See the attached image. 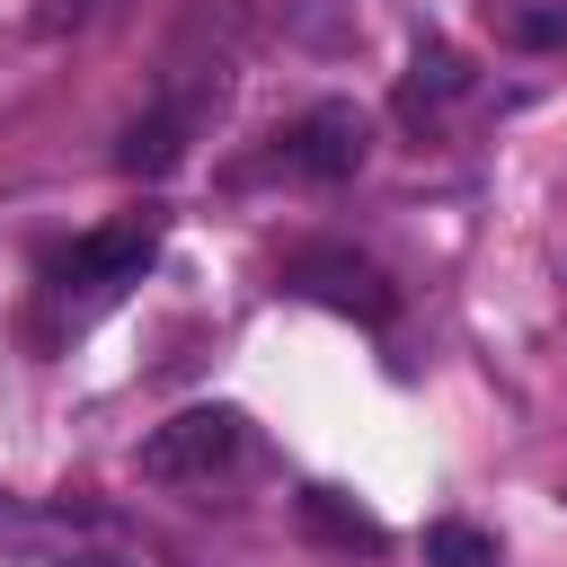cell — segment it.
<instances>
[{"label":"cell","instance_id":"8fae6325","mask_svg":"<svg viewBox=\"0 0 567 567\" xmlns=\"http://www.w3.org/2000/svg\"><path fill=\"white\" fill-rule=\"evenodd\" d=\"M18 567H133V558H115V549H27Z\"/></svg>","mask_w":567,"mask_h":567},{"label":"cell","instance_id":"5b68a950","mask_svg":"<svg viewBox=\"0 0 567 567\" xmlns=\"http://www.w3.org/2000/svg\"><path fill=\"white\" fill-rule=\"evenodd\" d=\"M301 532H319V540H337V549H381V540H390L346 487H301Z\"/></svg>","mask_w":567,"mask_h":567},{"label":"cell","instance_id":"277c9868","mask_svg":"<svg viewBox=\"0 0 567 567\" xmlns=\"http://www.w3.org/2000/svg\"><path fill=\"white\" fill-rule=\"evenodd\" d=\"M159 257V230L151 221H124V230H89L71 257H62V284L80 292H115V284H142V266Z\"/></svg>","mask_w":567,"mask_h":567},{"label":"cell","instance_id":"3957f363","mask_svg":"<svg viewBox=\"0 0 567 567\" xmlns=\"http://www.w3.org/2000/svg\"><path fill=\"white\" fill-rule=\"evenodd\" d=\"M284 284H292L301 301H319V310L363 319V328H381V319L399 310V292L381 284V266H363V257H346V248H310V257H292Z\"/></svg>","mask_w":567,"mask_h":567},{"label":"cell","instance_id":"6da1fadb","mask_svg":"<svg viewBox=\"0 0 567 567\" xmlns=\"http://www.w3.org/2000/svg\"><path fill=\"white\" fill-rule=\"evenodd\" d=\"M248 425L239 408H177L168 425L142 434V478H168V487H195V478H221L239 461Z\"/></svg>","mask_w":567,"mask_h":567},{"label":"cell","instance_id":"9c48e42d","mask_svg":"<svg viewBox=\"0 0 567 567\" xmlns=\"http://www.w3.org/2000/svg\"><path fill=\"white\" fill-rule=\"evenodd\" d=\"M505 44H523V53H567V0L505 9Z\"/></svg>","mask_w":567,"mask_h":567},{"label":"cell","instance_id":"8992f818","mask_svg":"<svg viewBox=\"0 0 567 567\" xmlns=\"http://www.w3.org/2000/svg\"><path fill=\"white\" fill-rule=\"evenodd\" d=\"M177 151H186V106H168V115H151V124H133L115 159H124L133 177H159V168H177Z\"/></svg>","mask_w":567,"mask_h":567},{"label":"cell","instance_id":"7a4b0ae2","mask_svg":"<svg viewBox=\"0 0 567 567\" xmlns=\"http://www.w3.org/2000/svg\"><path fill=\"white\" fill-rule=\"evenodd\" d=\"M363 151H372V124H363L354 97H319V106L292 115V133H284V168H292V177H319V186L354 177Z\"/></svg>","mask_w":567,"mask_h":567},{"label":"cell","instance_id":"52a82bcc","mask_svg":"<svg viewBox=\"0 0 567 567\" xmlns=\"http://www.w3.org/2000/svg\"><path fill=\"white\" fill-rule=\"evenodd\" d=\"M461 89H470L461 53H452V44H416V62H408V106H443V97H461Z\"/></svg>","mask_w":567,"mask_h":567},{"label":"cell","instance_id":"ba28073f","mask_svg":"<svg viewBox=\"0 0 567 567\" xmlns=\"http://www.w3.org/2000/svg\"><path fill=\"white\" fill-rule=\"evenodd\" d=\"M425 567H496V540L478 523H425Z\"/></svg>","mask_w":567,"mask_h":567},{"label":"cell","instance_id":"30bf717a","mask_svg":"<svg viewBox=\"0 0 567 567\" xmlns=\"http://www.w3.org/2000/svg\"><path fill=\"white\" fill-rule=\"evenodd\" d=\"M89 18H97V0H35V35H71Z\"/></svg>","mask_w":567,"mask_h":567}]
</instances>
